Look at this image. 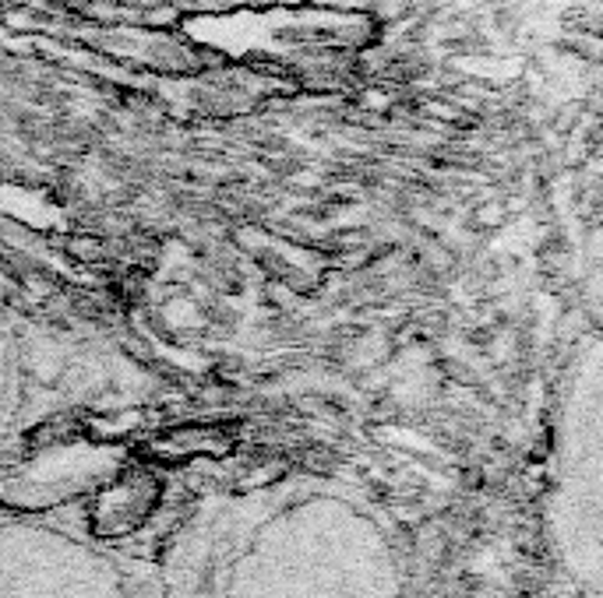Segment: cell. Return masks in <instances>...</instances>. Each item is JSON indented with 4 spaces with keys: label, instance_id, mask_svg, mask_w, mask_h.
<instances>
[{
    "label": "cell",
    "instance_id": "1",
    "mask_svg": "<svg viewBox=\"0 0 603 598\" xmlns=\"http://www.w3.org/2000/svg\"><path fill=\"white\" fill-rule=\"evenodd\" d=\"M152 567L163 598H410L385 518L325 476L205 493L166 532Z\"/></svg>",
    "mask_w": 603,
    "mask_h": 598
},
{
    "label": "cell",
    "instance_id": "2",
    "mask_svg": "<svg viewBox=\"0 0 603 598\" xmlns=\"http://www.w3.org/2000/svg\"><path fill=\"white\" fill-rule=\"evenodd\" d=\"M540 510L561 577L603 598V327L575 349L557 384Z\"/></svg>",
    "mask_w": 603,
    "mask_h": 598
},
{
    "label": "cell",
    "instance_id": "3",
    "mask_svg": "<svg viewBox=\"0 0 603 598\" xmlns=\"http://www.w3.org/2000/svg\"><path fill=\"white\" fill-rule=\"evenodd\" d=\"M0 598H163L156 567L50 518L0 515Z\"/></svg>",
    "mask_w": 603,
    "mask_h": 598
},
{
    "label": "cell",
    "instance_id": "4",
    "mask_svg": "<svg viewBox=\"0 0 603 598\" xmlns=\"http://www.w3.org/2000/svg\"><path fill=\"white\" fill-rule=\"evenodd\" d=\"M64 346L0 303V444L75 402L72 369H57V355L47 360Z\"/></svg>",
    "mask_w": 603,
    "mask_h": 598
}]
</instances>
